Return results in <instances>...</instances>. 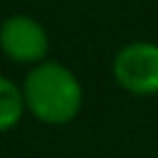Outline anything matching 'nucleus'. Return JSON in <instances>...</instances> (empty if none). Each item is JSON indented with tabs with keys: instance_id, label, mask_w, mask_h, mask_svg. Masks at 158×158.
Listing matches in <instances>:
<instances>
[{
	"instance_id": "f257e3e1",
	"label": "nucleus",
	"mask_w": 158,
	"mask_h": 158,
	"mask_svg": "<svg viewBox=\"0 0 158 158\" xmlns=\"http://www.w3.org/2000/svg\"><path fill=\"white\" fill-rule=\"evenodd\" d=\"M22 96L27 111L49 126L74 121L84 101L77 74L59 62L35 64L22 81Z\"/></svg>"
},
{
	"instance_id": "f03ea898",
	"label": "nucleus",
	"mask_w": 158,
	"mask_h": 158,
	"mask_svg": "<svg viewBox=\"0 0 158 158\" xmlns=\"http://www.w3.org/2000/svg\"><path fill=\"white\" fill-rule=\"evenodd\" d=\"M114 79L121 89L136 96L158 94V44L156 42H128L123 44L111 64Z\"/></svg>"
},
{
	"instance_id": "7ed1b4c3",
	"label": "nucleus",
	"mask_w": 158,
	"mask_h": 158,
	"mask_svg": "<svg viewBox=\"0 0 158 158\" xmlns=\"http://www.w3.org/2000/svg\"><path fill=\"white\" fill-rule=\"evenodd\" d=\"M0 52L17 64H42L49 52L44 27L27 15H10L0 25Z\"/></svg>"
},
{
	"instance_id": "20e7f679",
	"label": "nucleus",
	"mask_w": 158,
	"mask_h": 158,
	"mask_svg": "<svg viewBox=\"0 0 158 158\" xmlns=\"http://www.w3.org/2000/svg\"><path fill=\"white\" fill-rule=\"evenodd\" d=\"M25 111H27V106H25L22 89L12 79L0 74V133L15 128Z\"/></svg>"
}]
</instances>
